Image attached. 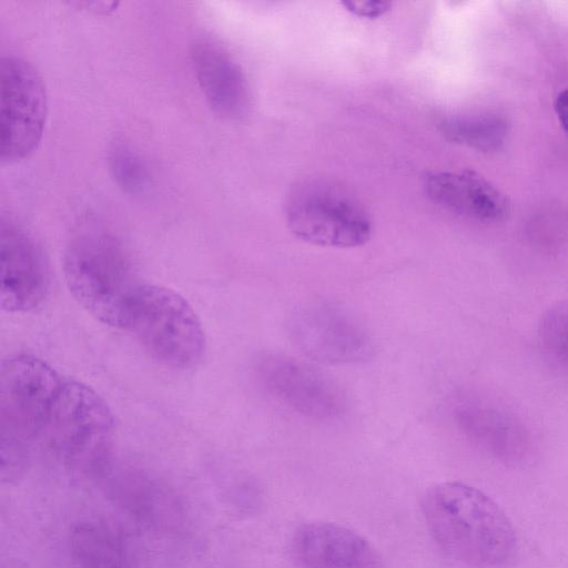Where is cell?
I'll return each instance as SVG.
<instances>
[{
  "label": "cell",
  "instance_id": "17",
  "mask_svg": "<svg viewBox=\"0 0 568 568\" xmlns=\"http://www.w3.org/2000/svg\"><path fill=\"white\" fill-rule=\"evenodd\" d=\"M541 344L551 359L568 367V312L552 310L540 325Z\"/></svg>",
  "mask_w": 568,
  "mask_h": 568
},
{
  "label": "cell",
  "instance_id": "4",
  "mask_svg": "<svg viewBox=\"0 0 568 568\" xmlns=\"http://www.w3.org/2000/svg\"><path fill=\"white\" fill-rule=\"evenodd\" d=\"M123 328L150 356L174 369L195 366L205 352V334L197 314L181 294L161 285L140 286Z\"/></svg>",
  "mask_w": 568,
  "mask_h": 568
},
{
  "label": "cell",
  "instance_id": "7",
  "mask_svg": "<svg viewBox=\"0 0 568 568\" xmlns=\"http://www.w3.org/2000/svg\"><path fill=\"white\" fill-rule=\"evenodd\" d=\"M47 94L37 69L26 59L0 60V162L27 158L42 136Z\"/></svg>",
  "mask_w": 568,
  "mask_h": 568
},
{
  "label": "cell",
  "instance_id": "6",
  "mask_svg": "<svg viewBox=\"0 0 568 568\" xmlns=\"http://www.w3.org/2000/svg\"><path fill=\"white\" fill-rule=\"evenodd\" d=\"M285 221L298 240L317 246L349 248L369 241L373 222L348 187L314 178L298 182L285 203Z\"/></svg>",
  "mask_w": 568,
  "mask_h": 568
},
{
  "label": "cell",
  "instance_id": "20",
  "mask_svg": "<svg viewBox=\"0 0 568 568\" xmlns=\"http://www.w3.org/2000/svg\"><path fill=\"white\" fill-rule=\"evenodd\" d=\"M75 4L80 6V7H84L87 9H90V10H94V11H103V12H106L108 10H113L118 2H103V1H84V2H77Z\"/></svg>",
  "mask_w": 568,
  "mask_h": 568
},
{
  "label": "cell",
  "instance_id": "14",
  "mask_svg": "<svg viewBox=\"0 0 568 568\" xmlns=\"http://www.w3.org/2000/svg\"><path fill=\"white\" fill-rule=\"evenodd\" d=\"M442 130L452 141L483 151L497 149L507 132L506 123L495 116L448 119Z\"/></svg>",
  "mask_w": 568,
  "mask_h": 568
},
{
  "label": "cell",
  "instance_id": "1",
  "mask_svg": "<svg viewBox=\"0 0 568 568\" xmlns=\"http://www.w3.org/2000/svg\"><path fill=\"white\" fill-rule=\"evenodd\" d=\"M427 529L450 558L476 568L509 562L517 539L511 521L488 495L460 481L429 488L422 503Z\"/></svg>",
  "mask_w": 568,
  "mask_h": 568
},
{
  "label": "cell",
  "instance_id": "19",
  "mask_svg": "<svg viewBox=\"0 0 568 568\" xmlns=\"http://www.w3.org/2000/svg\"><path fill=\"white\" fill-rule=\"evenodd\" d=\"M555 110L562 129L568 134V89L558 93Z\"/></svg>",
  "mask_w": 568,
  "mask_h": 568
},
{
  "label": "cell",
  "instance_id": "5",
  "mask_svg": "<svg viewBox=\"0 0 568 568\" xmlns=\"http://www.w3.org/2000/svg\"><path fill=\"white\" fill-rule=\"evenodd\" d=\"M114 418L90 386L64 381L52 405L43 440L68 467L95 473L108 463L114 444Z\"/></svg>",
  "mask_w": 568,
  "mask_h": 568
},
{
  "label": "cell",
  "instance_id": "3",
  "mask_svg": "<svg viewBox=\"0 0 568 568\" xmlns=\"http://www.w3.org/2000/svg\"><path fill=\"white\" fill-rule=\"evenodd\" d=\"M64 381L31 355L10 356L0 365V455L2 474L20 469L43 439L52 405Z\"/></svg>",
  "mask_w": 568,
  "mask_h": 568
},
{
  "label": "cell",
  "instance_id": "2",
  "mask_svg": "<svg viewBox=\"0 0 568 568\" xmlns=\"http://www.w3.org/2000/svg\"><path fill=\"white\" fill-rule=\"evenodd\" d=\"M63 272L70 293L90 315L124 327L129 305L142 284L113 231L94 221L79 224L65 245Z\"/></svg>",
  "mask_w": 568,
  "mask_h": 568
},
{
  "label": "cell",
  "instance_id": "8",
  "mask_svg": "<svg viewBox=\"0 0 568 568\" xmlns=\"http://www.w3.org/2000/svg\"><path fill=\"white\" fill-rule=\"evenodd\" d=\"M288 335L304 356L321 364H358L373 352L367 331L358 320L326 301L297 307L288 320Z\"/></svg>",
  "mask_w": 568,
  "mask_h": 568
},
{
  "label": "cell",
  "instance_id": "9",
  "mask_svg": "<svg viewBox=\"0 0 568 568\" xmlns=\"http://www.w3.org/2000/svg\"><path fill=\"white\" fill-rule=\"evenodd\" d=\"M253 376L267 395L304 417L332 420L346 408L336 384L292 357L262 354L254 361Z\"/></svg>",
  "mask_w": 568,
  "mask_h": 568
},
{
  "label": "cell",
  "instance_id": "10",
  "mask_svg": "<svg viewBox=\"0 0 568 568\" xmlns=\"http://www.w3.org/2000/svg\"><path fill=\"white\" fill-rule=\"evenodd\" d=\"M49 267L34 236L11 217L0 220V306L8 313L39 307L49 291Z\"/></svg>",
  "mask_w": 568,
  "mask_h": 568
},
{
  "label": "cell",
  "instance_id": "15",
  "mask_svg": "<svg viewBox=\"0 0 568 568\" xmlns=\"http://www.w3.org/2000/svg\"><path fill=\"white\" fill-rule=\"evenodd\" d=\"M112 179L124 192L141 193L148 184V172L141 158L123 139H115L108 153Z\"/></svg>",
  "mask_w": 568,
  "mask_h": 568
},
{
  "label": "cell",
  "instance_id": "16",
  "mask_svg": "<svg viewBox=\"0 0 568 568\" xmlns=\"http://www.w3.org/2000/svg\"><path fill=\"white\" fill-rule=\"evenodd\" d=\"M108 531L81 528L75 532V550L82 561L94 568H120L122 559L116 540Z\"/></svg>",
  "mask_w": 568,
  "mask_h": 568
},
{
  "label": "cell",
  "instance_id": "11",
  "mask_svg": "<svg viewBox=\"0 0 568 568\" xmlns=\"http://www.w3.org/2000/svg\"><path fill=\"white\" fill-rule=\"evenodd\" d=\"M292 552L300 568H384L365 537L335 523L301 526L293 536Z\"/></svg>",
  "mask_w": 568,
  "mask_h": 568
},
{
  "label": "cell",
  "instance_id": "12",
  "mask_svg": "<svg viewBox=\"0 0 568 568\" xmlns=\"http://www.w3.org/2000/svg\"><path fill=\"white\" fill-rule=\"evenodd\" d=\"M191 64L209 106L223 119L237 120L250 106L246 78L230 52L215 39L196 38L190 49Z\"/></svg>",
  "mask_w": 568,
  "mask_h": 568
},
{
  "label": "cell",
  "instance_id": "13",
  "mask_svg": "<svg viewBox=\"0 0 568 568\" xmlns=\"http://www.w3.org/2000/svg\"><path fill=\"white\" fill-rule=\"evenodd\" d=\"M424 189L432 202L455 214L477 220L497 221L509 211L507 197L490 182L470 172H429Z\"/></svg>",
  "mask_w": 568,
  "mask_h": 568
},
{
  "label": "cell",
  "instance_id": "18",
  "mask_svg": "<svg viewBox=\"0 0 568 568\" xmlns=\"http://www.w3.org/2000/svg\"><path fill=\"white\" fill-rule=\"evenodd\" d=\"M346 9L361 17L376 18L389 10L390 3L385 1H346L342 3Z\"/></svg>",
  "mask_w": 568,
  "mask_h": 568
}]
</instances>
